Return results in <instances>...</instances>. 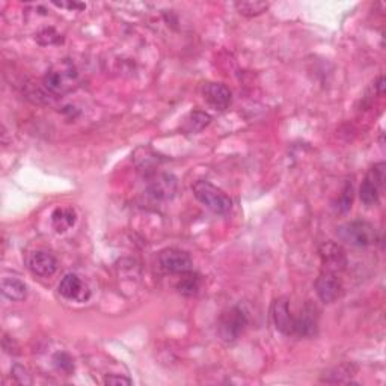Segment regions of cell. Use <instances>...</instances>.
<instances>
[{"instance_id":"cell-1","label":"cell","mask_w":386,"mask_h":386,"mask_svg":"<svg viewBox=\"0 0 386 386\" xmlns=\"http://www.w3.org/2000/svg\"><path fill=\"white\" fill-rule=\"evenodd\" d=\"M81 76L72 59H60L42 77V86L51 95H65L78 85Z\"/></svg>"},{"instance_id":"cell-2","label":"cell","mask_w":386,"mask_h":386,"mask_svg":"<svg viewBox=\"0 0 386 386\" xmlns=\"http://www.w3.org/2000/svg\"><path fill=\"white\" fill-rule=\"evenodd\" d=\"M192 190H193V195H195V198L199 201V203L205 208H208L212 213L225 216L231 212L233 201L230 199V196L210 181L198 180L192 186Z\"/></svg>"},{"instance_id":"cell-3","label":"cell","mask_w":386,"mask_h":386,"mask_svg":"<svg viewBox=\"0 0 386 386\" xmlns=\"http://www.w3.org/2000/svg\"><path fill=\"white\" fill-rule=\"evenodd\" d=\"M249 323L248 312L240 305L226 310L221 314L217 320V333L225 343H234L240 338L242 333L246 329Z\"/></svg>"},{"instance_id":"cell-4","label":"cell","mask_w":386,"mask_h":386,"mask_svg":"<svg viewBox=\"0 0 386 386\" xmlns=\"http://www.w3.org/2000/svg\"><path fill=\"white\" fill-rule=\"evenodd\" d=\"M337 235L341 242L350 246L367 248L377 242V231L374 225L367 221H352L337 228Z\"/></svg>"},{"instance_id":"cell-5","label":"cell","mask_w":386,"mask_h":386,"mask_svg":"<svg viewBox=\"0 0 386 386\" xmlns=\"http://www.w3.org/2000/svg\"><path fill=\"white\" fill-rule=\"evenodd\" d=\"M178 181L172 174L154 172L146 180V192L156 201H169L175 196Z\"/></svg>"},{"instance_id":"cell-6","label":"cell","mask_w":386,"mask_h":386,"mask_svg":"<svg viewBox=\"0 0 386 386\" xmlns=\"http://www.w3.org/2000/svg\"><path fill=\"white\" fill-rule=\"evenodd\" d=\"M159 265L172 275H186L193 270V261L187 252L175 248H166L159 253Z\"/></svg>"},{"instance_id":"cell-7","label":"cell","mask_w":386,"mask_h":386,"mask_svg":"<svg viewBox=\"0 0 386 386\" xmlns=\"http://www.w3.org/2000/svg\"><path fill=\"white\" fill-rule=\"evenodd\" d=\"M59 294L67 301H74L78 303L87 302L91 297V290L76 274H67L58 285Z\"/></svg>"},{"instance_id":"cell-8","label":"cell","mask_w":386,"mask_h":386,"mask_svg":"<svg viewBox=\"0 0 386 386\" xmlns=\"http://www.w3.org/2000/svg\"><path fill=\"white\" fill-rule=\"evenodd\" d=\"M314 287L319 299L324 303L337 302L341 297V293H343V284H341L337 274H332V271H323L315 280Z\"/></svg>"},{"instance_id":"cell-9","label":"cell","mask_w":386,"mask_h":386,"mask_svg":"<svg viewBox=\"0 0 386 386\" xmlns=\"http://www.w3.org/2000/svg\"><path fill=\"white\" fill-rule=\"evenodd\" d=\"M28 267L33 275L40 278H50L56 274L58 260L53 253L46 249H37L29 253Z\"/></svg>"},{"instance_id":"cell-10","label":"cell","mask_w":386,"mask_h":386,"mask_svg":"<svg viewBox=\"0 0 386 386\" xmlns=\"http://www.w3.org/2000/svg\"><path fill=\"white\" fill-rule=\"evenodd\" d=\"M271 320H274L276 330H279L283 335H294V317L290 311L287 297H279L271 305Z\"/></svg>"},{"instance_id":"cell-11","label":"cell","mask_w":386,"mask_h":386,"mask_svg":"<svg viewBox=\"0 0 386 386\" xmlns=\"http://www.w3.org/2000/svg\"><path fill=\"white\" fill-rule=\"evenodd\" d=\"M319 326L317 308L311 303H306L299 317H294V335L301 338L314 337Z\"/></svg>"},{"instance_id":"cell-12","label":"cell","mask_w":386,"mask_h":386,"mask_svg":"<svg viewBox=\"0 0 386 386\" xmlns=\"http://www.w3.org/2000/svg\"><path fill=\"white\" fill-rule=\"evenodd\" d=\"M320 257L324 266V271H332V274H337V271L343 270L347 265V258L343 248L338 246L337 243H324L320 248Z\"/></svg>"},{"instance_id":"cell-13","label":"cell","mask_w":386,"mask_h":386,"mask_svg":"<svg viewBox=\"0 0 386 386\" xmlns=\"http://www.w3.org/2000/svg\"><path fill=\"white\" fill-rule=\"evenodd\" d=\"M204 99L216 110H226L231 104V91L224 83H207Z\"/></svg>"},{"instance_id":"cell-14","label":"cell","mask_w":386,"mask_h":386,"mask_svg":"<svg viewBox=\"0 0 386 386\" xmlns=\"http://www.w3.org/2000/svg\"><path fill=\"white\" fill-rule=\"evenodd\" d=\"M2 294L12 302H22L28 297V285L19 275L5 274L2 276Z\"/></svg>"},{"instance_id":"cell-15","label":"cell","mask_w":386,"mask_h":386,"mask_svg":"<svg viewBox=\"0 0 386 386\" xmlns=\"http://www.w3.org/2000/svg\"><path fill=\"white\" fill-rule=\"evenodd\" d=\"M77 221V215L74 208L72 207H58L51 213V225L56 230V233H65L69 228H73Z\"/></svg>"},{"instance_id":"cell-16","label":"cell","mask_w":386,"mask_h":386,"mask_svg":"<svg viewBox=\"0 0 386 386\" xmlns=\"http://www.w3.org/2000/svg\"><path fill=\"white\" fill-rule=\"evenodd\" d=\"M210 122H212V117L208 113L203 110H193L189 113V117L186 118L183 124V131H186L189 135H195L203 131Z\"/></svg>"},{"instance_id":"cell-17","label":"cell","mask_w":386,"mask_h":386,"mask_svg":"<svg viewBox=\"0 0 386 386\" xmlns=\"http://www.w3.org/2000/svg\"><path fill=\"white\" fill-rule=\"evenodd\" d=\"M380 192L382 190L377 187L370 178L365 177V180L361 184V187H359V198H361V201L367 207H371L379 203Z\"/></svg>"},{"instance_id":"cell-18","label":"cell","mask_w":386,"mask_h":386,"mask_svg":"<svg viewBox=\"0 0 386 386\" xmlns=\"http://www.w3.org/2000/svg\"><path fill=\"white\" fill-rule=\"evenodd\" d=\"M184 278L177 284V290L183 296H195L201 288V279L198 275H193L192 271L183 275Z\"/></svg>"},{"instance_id":"cell-19","label":"cell","mask_w":386,"mask_h":386,"mask_svg":"<svg viewBox=\"0 0 386 386\" xmlns=\"http://www.w3.org/2000/svg\"><path fill=\"white\" fill-rule=\"evenodd\" d=\"M269 6L270 5L267 2H239V3H235L237 11L244 17H257V15L265 14L269 10Z\"/></svg>"},{"instance_id":"cell-20","label":"cell","mask_w":386,"mask_h":386,"mask_svg":"<svg viewBox=\"0 0 386 386\" xmlns=\"http://www.w3.org/2000/svg\"><path fill=\"white\" fill-rule=\"evenodd\" d=\"M35 40H37V42L41 44V46H55V44H59V42L64 41L62 35L56 32L53 28L42 29L40 33H37Z\"/></svg>"},{"instance_id":"cell-21","label":"cell","mask_w":386,"mask_h":386,"mask_svg":"<svg viewBox=\"0 0 386 386\" xmlns=\"http://www.w3.org/2000/svg\"><path fill=\"white\" fill-rule=\"evenodd\" d=\"M53 365L56 367V370L62 371L65 374H72L74 371V361L73 358L65 352H58L53 356Z\"/></svg>"},{"instance_id":"cell-22","label":"cell","mask_w":386,"mask_h":386,"mask_svg":"<svg viewBox=\"0 0 386 386\" xmlns=\"http://www.w3.org/2000/svg\"><path fill=\"white\" fill-rule=\"evenodd\" d=\"M367 177L370 178L380 190H383L385 189V181H386V165L383 162L374 165L373 168L368 171Z\"/></svg>"},{"instance_id":"cell-23","label":"cell","mask_w":386,"mask_h":386,"mask_svg":"<svg viewBox=\"0 0 386 386\" xmlns=\"http://www.w3.org/2000/svg\"><path fill=\"white\" fill-rule=\"evenodd\" d=\"M352 203H353V186L352 183H346V186L338 198L337 207L341 213H346L349 212L350 207H352Z\"/></svg>"},{"instance_id":"cell-24","label":"cell","mask_w":386,"mask_h":386,"mask_svg":"<svg viewBox=\"0 0 386 386\" xmlns=\"http://www.w3.org/2000/svg\"><path fill=\"white\" fill-rule=\"evenodd\" d=\"M11 374L14 377V380L17 383H20V385H31L32 383V379H31V374L29 371L26 370V368L20 364H14L12 365V370H11Z\"/></svg>"},{"instance_id":"cell-25","label":"cell","mask_w":386,"mask_h":386,"mask_svg":"<svg viewBox=\"0 0 386 386\" xmlns=\"http://www.w3.org/2000/svg\"><path fill=\"white\" fill-rule=\"evenodd\" d=\"M104 383H106V385H113V386H119V385H131L133 382H131L128 377L110 374V376H106V379H104Z\"/></svg>"},{"instance_id":"cell-26","label":"cell","mask_w":386,"mask_h":386,"mask_svg":"<svg viewBox=\"0 0 386 386\" xmlns=\"http://www.w3.org/2000/svg\"><path fill=\"white\" fill-rule=\"evenodd\" d=\"M53 5H56V6H59V8H68V10H85L86 8V5H83V3H53Z\"/></svg>"}]
</instances>
